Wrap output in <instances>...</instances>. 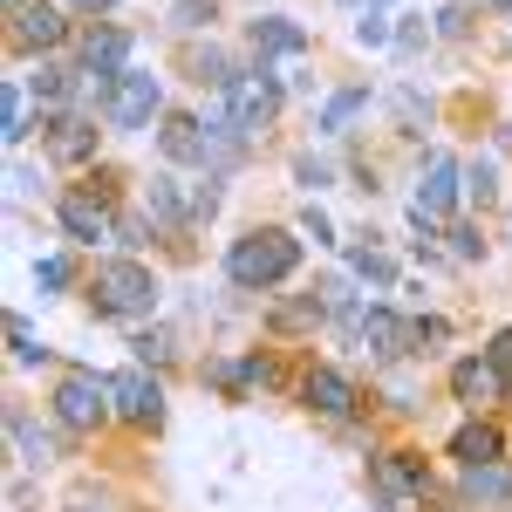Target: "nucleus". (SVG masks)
Instances as JSON below:
<instances>
[{"label": "nucleus", "mask_w": 512, "mask_h": 512, "mask_svg": "<svg viewBox=\"0 0 512 512\" xmlns=\"http://www.w3.org/2000/svg\"><path fill=\"white\" fill-rule=\"evenodd\" d=\"M62 226H69V239H82V246H96V239L110 233V198H89V192H69L62 205Z\"/></svg>", "instance_id": "obj_13"}, {"label": "nucleus", "mask_w": 512, "mask_h": 512, "mask_svg": "<svg viewBox=\"0 0 512 512\" xmlns=\"http://www.w3.org/2000/svg\"><path fill=\"white\" fill-rule=\"evenodd\" d=\"M451 458H465V465H499V431H492V424H465V431L451 437Z\"/></svg>", "instance_id": "obj_19"}, {"label": "nucleus", "mask_w": 512, "mask_h": 512, "mask_svg": "<svg viewBox=\"0 0 512 512\" xmlns=\"http://www.w3.org/2000/svg\"><path fill=\"white\" fill-rule=\"evenodd\" d=\"M212 21V0H178V28H205Z\"/></svg>", "instance_id": "obj_29"}, {"label": "nucleus", "mask_w": 512, "mask_h": 512, "mask_svg": "<svg viewBox=\"0 0 512 512\" xmlns=\"http://www.w3.org/2000/svg\"><path fill=\"white\" fill-rule=\"evenodd\" d=\"M69 280H76V267H69L62 253H48V260L35 267V287H69Z\"/></svg>", "instance_id": "obj_26"}, {"label": "nucleus", "mask_w": 512, "mask_h": 512, "mask_svg": "<svg viewBox=\"0 0 512 512\" xmlns=\"http://www.w3.org/2000/svg\"><path fill=\"white\" fill-rule=\"evenodd\" d=\"M7 7H14V14H21V7H28V0H7Z\"/></svg>", "instance_id": "obj_35"}, {"label": "nucleus", "mask_w": 512, "mask_h": 512, "mask_svg": "<svg viewBox=\"0 0 512 512\" xmlns=\"http://www.w3.org/2000/svg\"><path fill=\"white\" fill-rule=\"evenodd\" d=\"M0 137H7V144H21V137H28V89H21V82H7V89H0Z\"/></svg>", "instance_id": "obj_21"}, {"label": "nucleus", "mask_w": 512, "mask_h": 512, "mask_svg": "<svg viewBox=\"0 0 512 512\" xmlns=\"http://www.w3.org/2000/svg\"><path fill=\"white\" fill-rule=\"evenodd\" d=\"M301 396L315 403L321 417H349V410H355L349 376H335V369H308V383H301Z\"/></svg>", "instance_id": "obj_16"}, {"label": "nucleus", "mask_w": 512, "mask_h": 512, "mask_svg": "<svg viewBox=\"0 0 512 512\" xmlns=\"http://www.w3.org/2000/svg\"><path fill=\"white\" fill-rule=\"evenodd\" d=\"M151 301H158V280L151 267H137V260H103L96 267V308L103 315H151Z\"/></svg>", "instance_id": "obj_3"}, {"label": "nucleus", "mask_w": 512, "mask_h": 512, "mask_svg": "<svg viewBox=\"0 0 512 512\" xmlns=\"http://www.w3.org/2000/svg\"><path fill=\"white\" fill-rule=\"evenodd\" d=\"M451 205H458V158H444V151H437V158L424 164V192H417L410 212L437 226V219H451Z\"/></svg>", "instance_id": "obj_10"}, {"label": "nucleus", "mask_w": 512, "mask_h": 512, "mask_svg": "<svg viewBox=\"0 0 512 512\" xmlns=\"http://www.w3.org/2000/svg\"><path fill=\"white\" fill-rule=\"evenodd\" d=\"M110 403H117L123 424H158V417H164V390L144 376V369H123V376H110Z\"/></svg>", "instance_id": "obj_8"}, {"label": "nucleus", "mask_w": 512, "mask_h": 512, "mask_svg": "<svg viewBox=\"0 0 512 512\" xmlns=\"http://www.w3.org/2000/svg\"><path fill=\"white\" fill-rule=\"evenodd\" d=\"M253 48L260 55H301L308 48V28H294V21H253Z\"/></svg>", "instance_id": "obj_20"}, {"label": "nucleus", "mask_w": 512, "mask_h": 512, "mask_svg": "<svg viewBox=\"0 0 512 512\" xmlns=\"http://www.w3.org/2000/svg\"><path fill=\"white\" fill-rule=\"evenodd\" d=\"M7 431H14V444L35 458V465H48V458H62V437L55 431H41V424H28L21 410H7Z\"/></svg>", "instance_id": "obj_18"}, {"label": "nucleus", "mask_w": 512, "mask_h": 512, "mask_svg": "<svg viewBox=\"0 0 512 512\" xmlns=\"http://www.w3.org/2000/svg\"><path fill=\"white\" fill-rule=\"evenodd\" d=\"M48 158L55 164H89L96 158V123L89 117H48Z\"/></svg>", "instance_id": "obj_11"}, {"label": "nucleus", "mask_w": 512, "mask_h": 512, "mask_svg": "<svg viewBox=\"0 0 512 512\" xmlns=\"http://www.w3.org/2000/svg\"><path fill=\"white\" fill-rule=\"evenodd\" d=\"M130 349L144 355V362H164V335H137V342H130Z\"/></svg>", "instance_id": "obj_33"}, {"label": "nucleus", "mask_w": 512, "mask_h": 512, "mask_svg": "<svg viewBox=\"0 0 512 512\" xmlns=\"http://www.w3.org/2000/svg\"><path fill=\"white\" fill-rule=\"evenodd\" d=\"M465 499H472V506H506L512 472L506 465H465Z\"/></svg>", "instance_id": "obj_17"}, {"label": "nucleus", "mask_w": 512, "mask_h": 512, "mask_svg": "<svg viewBox=\"0 0 512 512\" xmlns=\"http://www.w3.org/2000/svg\"><path fill=\"white\" fill-rule=\"evenodd\" d=\"M123 69H130V35H123V28H103V35L82 41V76L96 82L103 96L123 82Z\"/></svg>", "instance_id": "obj_7"}, {"label": "nucleus", "mask_w": 512, "mask_h": 512, "mask_svg": "<svg viewBox=\"0 0 512 512\" xmlns=\"http://www.w3.org/2000/svg\"><path fill=\"white\" fill-rule=\"evenodd\" d=\"M376 492H383V499L424 492V458H417V451H383V458H376Z\"/></svg>", "instance_id": "obj_14"}, {"label": "nucleus", "mask_w": 512, "mask_h": 512, "mask_svg": "<svg viewBox=\"0 0 512 512\" xmlns=\"http://www.w3.org/2000/svg\"><path fill=\"white\" fill-rule=\"evenodd\" d=\"M280 110V89L267 82V69L260 76H233L226 89H219V103H212V130H233V137H253V130H267Z\"/></svg>", "instance_id": "obj_2"}, {"label": "nucleus", "mask_w": 512, "mask_h": 512, "mask_svg": "<svg viewBox=\"0 0 512 512\" xmlns=\"http://www.w3.org/2000/svg\"><path fill=\"white\" fill-rule=\"evenodd\" d=\"M301 267V239L280 233V226H260V233H246L226 253V274L239 280V287H274V280H287Z\"/></svg>", "instance_id": "obj_1"}, {"label": "nucleus", "mask_w": 512, "mask_h": 512, "mask_svg": "<svg viewBox=\"0 0 512 512\" xmlns=\"http://www.w3.org/2000/svg\"><path fill=\"white\" fill-rule=\"evenodd\" d=\"M301 226H308V233H315V239H328V233H335V226H328V212H321V205H308V212H301Z\"/></svg>", "instance_id": "obj_32"}, {"label": "nucleus", "mask_w": 512, "mask_h": 512, "mask_svg": "<svg viewBox=\"0 0 512 512\" xmlns=\"http://www.w3.org/2000/svg\"><path fill=\"white\" fill-rule=\"evenodd\" d=\"M158 110H164V89H158V76H144V69H123V82L103 96V117L117 123V130H144Z\"/></svg>", "instance_id": "obj_5"}, {"label": "nucleus", "mask_w": 512, "mask_h": 512, "mask_svg": "<svg viewBox=\"0 0 512 512\" xmlns=\"http://www.w3.org/2000/svg\"><path fill=\"white\" fill-rule=\"evenodd\" d=\"M362 342L383 355V362H403V355L417 349L424 335H417V321H403V315H390V308H369L362 315Z\"/></svg>", "instance_id": "obj_9"}, {"label": "nucleus", "mask_w": 512, "mask_h": 512, "mask_svg": "<svg viewBox=\"0 0 512 512\" xmlns=\"http://www.w3.org/2000/svg\"><path fill=\"white\" fill-rule=\"evenodd\" d=\"M355 41H362V48H376V41H390V21H383V14H362V28H355Z\"/></svg>", "instance_id": "obj_30"}, {"label": "nucleus", "mask_w": 512, "mask_h": 512, "mask_svg": "<svg viewBox=\"0 0 512 512\" xmlns=\"http://www.w3.org/2000/svg\"><path fill=\"white\" fill-rule=\"evenodd\" d=\"M28 89H35L41 103H69V96H76V69H62V62H41V76L28 82Z\"/></svg>", "instance_id": "obj_22"}, {"label": "nucleus", "mask_w": 512, "mask_h": 512, "mask_svg": "<svg viewBox=\"0 0 512 512\" xmlns=\"http://www.w3.org/2000/svg\"><path fill=\"white\" fill-rule=\"evenodd\" d=\"M349 267H355L362 280H376V287H383V280H396V260H390V253H376V246H355Z\"/></svg>", "instance_id": "obj_24"}, {"label": "nucleus", "mask_w": 512, "mask_h": 512, "mask_svg": "<svg viewBox=\"0 0 512 512\" xmlns=\"http://www.w3.org/2000/svg\"><path fill=\"white\" fill-rule=\"evenodd\" d=\"M110 410H117V403H110V376H89V369L62 376V390H55V417H62L69 431H96Z\"/></svg>", "instance_id": "obj_4"}, {"label": "nucleus", "mask_w": 512, "mask_h": 512, "mask_svg": "<svg viewBox=\"0 0 512 512\" xmlns=\"http://www.w3.org/2000/svg\"><path fill=\"white\" fill-rule=\"evenodd\" d=\"M451 253H458V260H478V253H485V239H478L472 226H451Z\"/></svg>", "instance_id": "obj_28"}, {"label": "nucleus", "mask_w": 512, "mask_h": 512, "mask_svg": "<svg viewBox=\"0 0 512 512\" xmlns=\"http://www.w3.org/2000/svg\"><path fill=\"white\" fill-rule=\"evenodd\" d=\"M506 390V376H499V369H492V355H478V362H458V369H451V396H458V403H492V396Z\"/></svg>", "instance_id": "obj_15"}, {"label": "nucleus", "mask_w": 512, "mask_h": 512, "mask_svg": "<svg viewBox=\"0 0 512 512\" xmlns=\"http://www.w3.org/2000/svg\"><path fill=\"white\" fill-rule=\"evenodd\" d=\"M62 35H69L62 0H28V7L14 14V41H21V48H55Z\"/></svg>", "instance_id": "obj_12"}, {"label": "nucleus", "mask_w": 512, "mask_h": 512, "mask_svg": "<svg viewBox=\"0 0 512 512\" xmlns=\"http://www.w3.org/2000/svg\"><path fill=\"white\" fill-rule=\"evenodd\" d=\"M362 103H369V89H342V96H328V103H321V117H315V130H342Z\"/></svg>", "instance_id": "obj_23"}, {"label": "nucleus", "mask_w": 512, "mask_h": 512, "mask_svg": "<svg viewBox=\"0 0 512 512\" xmlns=\"http://www.w3.org/2000/svg\"><path fill=\"white\" fill-rule=\"evenodd\" d=\"M151 212H158V226H198V219H212L219 212V192L205 185V192H185L178 178H151Z\"/></svg>", "instance_id": "obj_6"}, {"label": "nucleus", "mask_w": 512, "mask_h": 512, "mask_svg": "<svg viewBox=\"0 0 512 512\" xmlns=\"http://www.w3.org/2000/svg\"><path fill=\"white\" fill-rule=\"evenodd\" d=\"M7 342H14V362H48V349L35 342V328L21 315H7Z\"/></svg>", "instance_id": "obj_25"}, {"label": "nucleus", "mask_w": 512, "mask_h": 512, "mask_svg": "<svg viewBox=\"0 0 512 512\" xmlns=\"http://www.w3.org/2000/svg\"><path fill=\"white\" fill-rule=\"evenodd\" d=\"M62 7H89V14H96V7H110V0H62Z\"/></svg>", "instance_id": "obj_34"}, {"label": "nucleus", "mask_w": 512, "mask_h": 512, "mask_svg": "<svg viewBox=\"0 0 512 512\" xmlns=\"http://www.w3.org/2000/svg\"><path fill=\"white\" fill-rule=\"evenodd\" d=\"M117 233H123V246H144V239H151V219H137V212H123V219H117Z\"/></svg>", "instance_id": "obj_31"}, {"label": "nucleus", "mask_w": 512, "mask_h": 512, "mask_svg": "<svg viewBox=\"0 0 512 512\" xmlns=\"http://www.w3.org/2000/svg\"><path fill=\"white\" fill-rule=\"evenodd\" d=\"M492 369H499V376H506V390H512V328H499V342H492Z\"/></svg>", "instance_id": "obj_27"}, {"label": "nucleus", "mask_w": 512, "mask_h": 512, "mask_svg": "<svg viewBox=\"0 0 512 512\" xmlns=\"http://www.w3.org/2000/svg\"><path fill=\"white\" fill-rule=\"evenodd\" d=\"M76 512H82V506H76Z\"/></svg>", "instance_id": "obj_36"}]
</instances>
